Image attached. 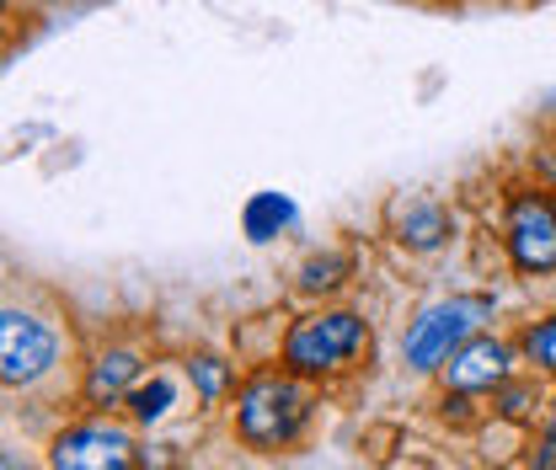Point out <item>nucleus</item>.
Wrapping results in <instances>:
<instances>
[{"mask_svg":"<svg viewBox=\"0 0 556 470\" xmlns=\"http://www.w3.org/2000/svg\"><path fill=\"white\" fill-rule=\"evenodd\" d=\"M396 230H402V241H407L413 252H433V246L450 236V219H444V208H433V203H413V208L396 219Z\"/></svg>","mask_w":556,"mask_h":470,"instance_id":"nucleus-10","label":"nucleus"},{"mask_svg":"<svg viewBox=\"0 0 556 470\" xmlns=\"http://www.w3.org/2000/svg\"><path fill=\"white\" fill-rule=\"evenodd\" d=\"M444 380H450V391H460V396L503 385V380H508V347L492 342V336L460 342V347L450 353V364H444Z\"/></svg>","mask_w":556,"mask_h":470,"instance_id":"nucleus-7","label":"nucleus"},{"mask_svg":"<svg viewBox=\"0 0 556 470\" xmlns=\"http://www.w3.org/2000/svg\"><path fill=\"white\" fill-rule=\"evenodd\" d=\"M525 358H530V364H541L546 374H556V316L525 332Z\"/></svg>","mask_w":556,"mask_h":470,"instance_id":"nucleus-12","label":"nucleus"},{"mask_svg":"<svg viewBox=\"0 0 556 470\" xmlns=\"http://www.w3.org/2000/svg\"><path fill=\"white\" fill-rule=\"evenodd\" d=\"M492 310V300L482 294H466V300H444V305H428L422 316L413 321V332L402 342V353H407V364L413 369H439L466 336L482 327V316Z\"/></svg>","mask_w":556,"mask_h":470,"instance_id":"nucleus-3","label":"nucleus"},{"mask_svg":"<svg viewBox=\"0 0 556 470\" xmlns=\"http://www.w3.org/2000/svg\"><path fill=\"white\" fill-rule=\"evenodd\" d=\"M294 225V203L289 193H252L247 208H241V230H247V241H274L278 230H289Z\"/></svg>","mask_w":556,"mask_h":470,"instance_id":"nucleus-9","label":"nucleus"},{"mask_svg":"<svg viewBox=\"0 0 556 470\" xmlns=\"http://www.w3.org/2000/svg\"><path fill=\"white\" fill-rule=\"evenodd\" d=\"M139 374V358L135 353H124V347H113V353H102L97 364H91V374H86V396L97 406L118 402L124 391H129V380Z\"/></svg>","mask_w":556,"mask_h":470,"instance_id":"nucleus-8","label":"nucleus"},{"mask_svg":"<svg viewBox=\"0 0 556 470\" xmlns=\"http://www.w3.org/2000/svg\"><path fill=\"white\" fill-rule=\"evenodd\" d=\"M54 358H60V336L38 316H27V310L0 316V374H5V385H33L38 374L54 369Z\"/></svg>","mask_w":556,"mask_h":470,"instance_id":"nucleus-4","label":"nucleus"},{"mask_svg":"<svg viewBox=\"0 0 556 470\" xmlns=\"http://www.w3.org/2000/svg\"><path fill=\"white\" fill-rule=\"evenodd\" d=\"M60 470H129L135 466V439L118 428H70L49 455Z\"/></svg>","mask_w":556,"mask_h":470,"instance_id":"nucleus-6","label":"nucleus"},{"mask_svg":"<svg viewBox=\"0 0 556 470\" xmlns=\"http://www.w3.org/2000/svg\"><path fill=\"white\" fill-rule=\"evenodd\" d=\"M552 203H556V199H552Z\"/></svg>","mask_w":556,"mask_h":470,"instance_id":"nucleus-17","label":"nucleus"},{"mask_svg":"<svg viewBox=\"0 0 556 470\" xmlns=\"http://www.w3.org/2000/svg\"><path fill=\"white\" fill-rule=\"evenodd\" d=\"M508 257L519 272H556V203L519 193L508 208Z\"/></svg>","mask_w":556,"mask_h":470,"instance_id":"nucleus-5","label":"nucleus"},{"mask_svg":"<svg viewBox=\"0 0 556 470\" xmlns=\"http://www.w3.org/2000/svg\"><path fill=\"white\" fill-rule=\"evenodd\" d=\"M188 369H193V380H199V391H204L208 402L225 391V369H219V358H193Z\"/></svg>","mask_w":556,"mask_h":470,"instance_id":"nucleus-14","label":"nucleus"},{"mask_svg":"<svg viewBox=\"0 0 556 470\" xmlns=\"http://www.w3.org/2000/svg\"><path fill=\"white\" fill-rule=\"evenodd\" d=\"M305 417H311V396L294 385V369H289V374L263 369V374H252V380L241 385L236 428H241V439H247L252 449H278V444H289V439L305 428Z\"/></svg>","mask_w":556,"mask_h":470,"instance_id":"nucleus-1","label":"nucleus"},{"mask_svg":"<svg viewBox=\"0 0 556 470\" xmlns=\"http://www.w3.org/2000/svg\"><path fill=\"white\" fill-rule=\"evenodd\" d=\"M172 396H177V385H172L166 374H155L150 385H139L135 396H129V406H135L139 422H161V417H166V406H172Z\"/></svg>","mask_w":556,"mask_h":470,"instance_id":"nucleus-11","label":"nucleus"},{"mask_svg":"<svg viewBox=\"0 0 556 470\" xmlns=\"http://www.w3.org/2000/svg\"><path fill=\"white\" fill-rule=\"evenodd\" d=\"M535 466L556 470V417H552V428H546V439H541V449H535Z\"/></svg>","mask_w":556,"mask_h":470,"instance_id":"nucleus-16","label":"nucleus"},{"mask_svg":"<svg viewBox=\"0 0 556 470\" xmlns=\"http://www.w3.org/2000/svg\"><path fill=\"white\" fill-rule=\"evenodd\" d=\"M364 342H369L364 321L348 316V310L305 316V321H294L289 336H283V369H294L300 380H311V374H332V369H343L348 358L364 353Z\"/></svg>","mask_w":556,"mask_h":470,"instance_id":"nucleus-2","label":"nucleus"},{"mask_svg":"<svg viewBox=\"0 0 556 470\" xmlns=\"http://www.w3.org/2000/svg\"><path fill=\"white\" fill-rule=\"evenodd\" d=\"M530 402H541V396H530L525 385H514V391H503V411H508V417H525V411H530Z\"/></svg>","mask_w":556,"mask_h":470,"instance_id":"nucleus-15","label":"nucleus"},{"mask_svg":"<svg viewBox=\"0 0 556 470\" xmlns=\"http://www.w3.org/2000/svg\"><path fill=\"white\" fill-rule=\"evenodd\" d=\"M348 263L343 257H321V263H305V272H300V283L305 289H332L338 283V272H343Z\"/></svg>","mask_w":556,"mask_h":470,"instance_id":"nucleus-13","label":"nucleus"}]
</instances>
